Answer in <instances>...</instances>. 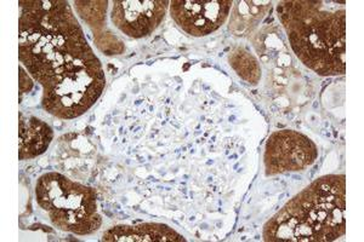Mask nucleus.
I'll return each instance as SVG.
<instances>
[{
	"label": "nucleus",
	"mask_w": 364,
	"mask_h": 242,
	"mask_svg": "<svg viewBox=\"0 0 364 242\" xmlns=\"http://www.w3.org/2000/svg\"><path fill=\"white\" fill-rule=\"evenodd\" d=\"M346 1H282L278 17L296 57L322 77L346 73Z\"/></svg>",
	"instance_id": "f03ea898"
},
{
	"label": "nucleus",
	"mask_w": 364,
	"mask_h": 242,
	"mask_svg": "<svg viewBox=\"0 0 364 242\" xmlns=\"http://www.w3.org/2000/svg\"><path fill=\"white\" fill-rule=\"evenodd\" d=\"M18 159L27 160L42 155L54 138L53 128L36 116L18 114Z\"/></svg>",
	"instance_id": "1a4fd4ad"
},
{
	"label": "nucleus",
	"mask_w": 364,
	"mask_h": 242,
	"mask_svg": "<svg viewBox=\"0 0 364 242\" xmlns=\"http://www.w3.org/2000/svg\"><path fill=\"white\" fill-rule=\"evenodd\" d=\"M106 242L186 241L176 230L161 223H141L136 226H116L102 236Z\"/></svg>",
	"instance_id": "6e6552de"
},
{
	"label": "nucleus",
	"mask_w": 364,
	"mask_h": 242,
	"mask_svg": "<svg viewBox=\"0 0 364 242\" xmlns=\"http://www.w3.org/2000/svg\"><path fill=\"white\" fill-rule=\"evenodd\" d=\"M230 65L245 82L255 85L261 79V68L255 57L242 48H237L230 55Z\"/></svg>",
	"instance_id": "9b49d317"
},
{
	"label": "nucleus",
	"mask_w": 364,
	"mask_h": 242,
	"mask_svg": "<svg viewBox=\"0 0 364 242\" xmlns=\"http://www.w3.org/2000/svg\"><path fill=\"white\" fill-rule=\"evenodd\" d=\"M232 0H174L170 15L192 37H205L224 25L231 13Z\"/></svg>",
	"instance_id": "423d86ee"
},
{
	"label": "nucleus",
	"mask_w": 364,
	"mask_h": 242,
	"mask_svg": "<svg viewBox=\"0 0 364 242\" xmlns=\"http://www.w3.org/2000/svg\"><path fill=\"white\" fill-rule=\"evenodd\" d=\"M346 234V177L323 176L287 202L264 226L271 242H331Z\"/></svg>",
	"instance_id": "7ed1b4c3"
},
{
	"label": "nucleus",
	"mask_w": 364,
	"mask_h": 242,
	"mask_svg": "<svg viewBox=\"0 0 364 242\" xmlns=\"http://www.w3.org/2000/svg\"><path fill=\"white\" fill-rule=\"evenodd\" d=\"M18 70H20V102H21L23 94H28L29 91L33 89L34 84L23 67L20 66Z\"/></svg>",
	"instance_id": "f8f14e48"
},
{
	"label": "nucleus",
	"mask_w": 364,
	"mask_h": 242,
	"mask_svg": "<svg viewBox=\"0 0 364 242\" xmlns=\"http://www.w3.org/2000/svg\"><path fill=\"white\" fill-rule=\"evenodd\" d=\"M271 5L269 1H237L232 10L230 29L237 35L252 31L271 10Z\"/></svg>",
	"instance_id": "9d476101"
},
{
	"label": "nucleus",
	"mask_w": 364,
	"mask_h": 242,
	"mask_svg": "<svg viewBox=\"0 0 364 242\" xmlns=\"http://www.w3.org/2000/svg\"><path fill=\"white\" fill-rule=\"evenodd\" d=\"M18 58L43 87V108L60 119L89 111L106 85L104 68L66 0L18 1Z\"/></svg>",
	"instance_id": "f257e3e1"
},
{
	"label": "nucleus",
	"mask_w": 364,
	"mask_h": 242,
	"mask_svg": "<svg viewBox=\"0 0 364 242\" xmlns=\"http://www.w3.org/2000/svg\"><path fill=\"white\" fill-rule=\"evenodd\" d=\"M318 158L316 144L301 132L282 130L273 132L266 143V176L304 171Z\"/></svg>",
	"instance_id": "39448f33"
},
{
	"label": "nucleus",
	"mask_w": 364,
	"mask_h": 242,
	"mask_svg": "<svg viewBox=\"0 0 364 242\" xmlns=\"http://www.w3.org/2000/svg\"><path fill=\"white\" fill-rule=\"evenodd\" d=\"M38 205L49 214L53 226L72 234L90 235L100 229L94 189L70 181L61 173H44L36 185Z\"/></svg>",
	"instance_id": "20e7f679"
},
{
	"label": "nucleus",
	"mask_w": 364,
	"mask_h": 242,
	"mask_svg": "<svg viewBox=\"0 0 364 242\" xmlns=\"http://www.w3.org/2000/svg\"><path fill=\"white\" fill-rule=\"evenodd\" d=\"M169 4L166 0H117L111 20L122 33L140 39L159 27Z\"/></svg>",
	"instance_id": "0eeeda50"
}]
</instances>
